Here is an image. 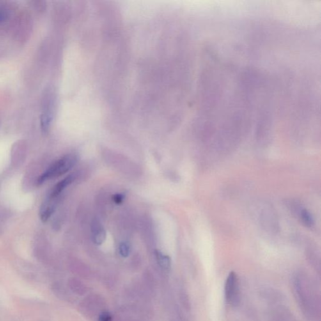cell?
<instances>
[{
  "mask_svg": "<svg viewBox=\"0 0 321 321\" xmlns=\"http://www.w3.org/2000/svg\"><path fill=\"white\" fill-rule=\"evenodd\" d=\"M79 157L75 154L64 156L53 163L42 175L39 176L37 183L42 185L47 181L56 178L67 173L77 164Z\"/></svg>",
  "mask_w": 321,
  "mask_h": 321,
  "instance_id": "6da1fadb",
  "label": "cell"
},
{
  "mask_svg": "<svg viewBox=\"0 0 321 321\" xmlns=\"http://www.w3.org/2000/svg\"><path fill=\"white\" fill-rule=\"evenodd\" d=\"M239 283L237 274L231 272L227 277L225 285V297L227 303L236 306L239 302Z\"/></svg>",
  "mask_w": 321,
  "mask_h": 321,
  "instance_id": "7a4b0ae2",
  "label": "cell"
},
{
  "mask_svg": "<svg viewBox=\"0 0 321 321\" xmlns=\"http://www.w3.org/2000/svg\"><path fill=\"white\" fill-rule=\"evenodd\" d=\"M75 175L74 174H72V175L66 176L65 178H64V180L61 181V182L57 183L56 185L54 186V187L53 188L51 191H50L49 198L47 199H50V200L52 201H56L57 197L62 193V192H63L66 187H68V186H69L71 183L75 180Z\"/></svg>",
  "mask_w": 321,
  "mask_h": 321,
  "instance_id": "3957f363",
  "label": "cell"
},
{
  "mask_svg": "<svg viewBox=\"0 0 321 321\" xmlns=\"http://www.w3.org/2000/svg\"><path fill=\"white\" fill-rule=\"evenodd\" d=\"M56 210L55 201L46 199L44 203L40 206V218L43 222H46L52 216Z\"/></svg>",
  "mask_w": 321,
  "mask_h": 321,
  "instance_id": "277c9868",
  "label": "cell"
},
{
  "mask_svg": "<svg viewBox=\"0 0 321 321\" xmlns=\"http://www.w3.org/2000/svg\"><path fill=\"white\" fill-rule=\"evenodd\" d=\"M93 238L94 242L96 245H101L104 243L106 238V233L104 228L97 221L94 222L93 224Z\"/></svg>",
  "mask_w": 321,
  "mask_h": 321,
  "instance_id": "5b68a950",
  "label": "cell"
},
{
  "mask_svg": "<svg viewBox=\"0 0 321 321\" xmlns=\"http://www.w3.org/2000/svg\"><path fill=\"white\" fill-rule=\"evenodd\" d=\"M156 258H157L158 264L160 267L166 270H168L171 268V258L168 256L165 255L160 251H155Z\"/></svg>",
  "mask_w": 321,
  "mask_h": 321,
  "instance_id": "8992f818",
  "label": "cell"
},
{
  "mask_svg": "<svg viewBox=\"0 0 321 321\" xmlns=\"http://www.w3.org/2000/svg\"><path fill=\"white\" fill-rule=\"evenodd\" d=\"M301 219L305 225L307 227H311L313 226L314 224V219L311 213L307 210H302L301 213Z\"/></svg>",
  "mask_w": 321,
  "mask_h": 321,
  "instance_id": "52a82bcc",
  "label": "cell"
},
{
  "mask_svg": "<svg viewBox=\"0 0 321 321\" xmlns=\"http://www.w3.org/2000/svg\"><path fill=\"white\" fill-rule=\"evenodd\" d=\"M119 254L123 257H128L130 254V247L126 243H122L119 245Z\"/></svg>",
  "mask_w": 321,
  "mask_h": 321,
  "instance_id": "ba28073f",
  "label": "cell"
},
{
  "mask_svg": "<svg viewBox=\"0 0 321 321\" xmlns=\"http://www.w3.org/2000/svg\"><path fill=\"white\" fill-rule=\"evenodd\" d=\"M111 314L108 311L102 312L98 316V321H112Z\"/></svg>",
  "mask_w": 321,
  "mask_h": 321,
  "instance_id": "9c48e42d",
  "label": "cell"
},
{
  "mask_svg": "<svg viewBox=\"0 0 321 321\" xmlns=\"http://www.w3.org/2000/svg\"><path fill=\"white\" fill-rule=\"evenodd\" d=\"M125 198V194L123 193H117L112 197V199L117 205H120L122 203Z\"/></svg>",
  "mask_w": 321,
  "mask_h": 321,
  "instance_id": "30bf717a",
  "label": "cell"
},
{
  "mask_svg": "<svg viewBox=\"0 0 321 321\" xmlns=\"http://www.w3.org/2000/svg\"><path fill=\"white\" fill-rule=\"evenodd\" d=\"M6 17H7V14H6V12H4V11H0V24L6 19Z\"/></svg>",
  "mask_w": 321,
  "mask_h": 321,
  "instance_id": "8fae6325",
  "label": "cell"
}]
</instances>
